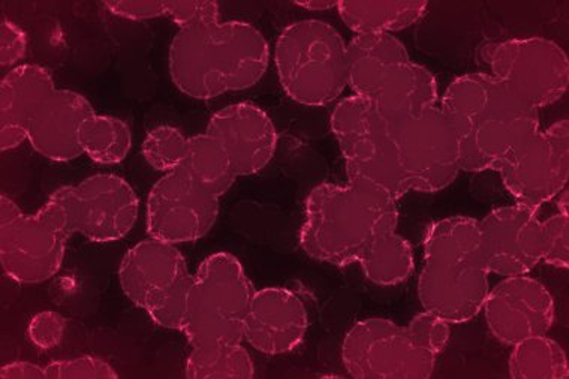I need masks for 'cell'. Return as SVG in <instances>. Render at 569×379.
Here are the masks:
<instances>
[{
	"mask_svg": "<svg viewBox=\"0 0 569 379\" xmlns=\"http://www.w3.org/2000/svg\"><path fill=\"white\" fill-rule=\"evenodd\" d=\"M390 129L408 192H439L455 182L461 171L459 141L438 106Z\"/></svg>",
	"mask_w": 569,
	"mask_h": 379,
	"instance_id": "obj_12",
	"label": "cell"
},
{
	"mask_svg": "<svg viewBox=\"0 0 569 379\" xmlns=\"http://www.w3.org/2000/svg\"><path fill=\"white\" fill-rule=\"evenodd\" d=\"M94 113L92 103L74 90L56 89L30 122L28 141L41 157L69 162L84 154L81 129Z\"/></svg>",
	"mask_w": 569,
	"mask_h": 379,
	"instance_id": "obj_21",
	"label": "cell"
},
{
	"mask_svg": "<svg viewBox=\"0 0 569 379\" xmlns=\"http://www.w3.org/2000/svg\"><path fill=\"white\" fill-rule=\"evenodd\" d=\"M510 356L511 378L567 379L568 359L562 347L553 339L537 336L515 345Z\"/></svg>",
	"mask_w": 569,
	"mask_h": 379,
	"instance_id": "obj_25",
	"label": "cell"
},
{
	"mask_svg": "<svg viewBox=\"0 0 569 379\" xmlns=\"http://www.w3.org/2000/svg\"><path fill=\"white\" fill-rule=\"evenodd\" d=\"M331 129L347 166L348 182L373 184L395 200L407 196L390 123L366 99L349 97L331 114Z\"/></svg>",
	"mask_w": 569,
	"mask_h": 379,
	"instance_id": "obj_11",
	"label": "cell"
},
{
	"mask_svg": "<svg viewBox=\"0 0 569 379\" xmlns=\"http://www.w3.org/2000/svg\"><path fill=\"white\" fill-rule=\"evenodd\" d=\"M206 132L221 144L237 178L264 170L278 148L273 120L249 102L232 103L219 110L211 116Z\"/></svg>",
	"mask_w": 569,
	"mask_h": 379,
	"instance_id": "obj_19",
	"label": "cell"
},
{
	"mask_svg": "<svg viewBox=\"0 0 569 379\" xmlns=\"http://www.w3.org/2000/svg\"><path fill=\"white\" fill-rule=\"evenodd\" d=\"M274 63L284 92L301 106H327L348 86V44L326 21L301 20L284 28Z\"/></svg>",
	"mask_w": 569,
	"mask_h": 379,
	"instance_id": "obj_7",
	"label": "cell"
},
{
	"mask_svg": "<svg viewBox=\"0 0 569 379\" xmlns=\"http://www.w3.org/2000/svg\"><path fill=\"white\" fill-rule=\"evenodd\" d=\"M482 310L491 335L510 347L546 336L555 321L550 291L526 275L511 276L491 288Z\"/></svg>",
	"mask_w": 569,
	"mask_h": 379,
	"instance_id": "obj_18",
	"label": "cell"
},
{
	"mask_svg": "<svg viewBox=\"0 0 569 379\" xmlns=\"http://www.w3.org/2000/svg\"><path fill=\"white\" fill-rule=\"evenodd\" d=\"M366 278L381 287L399 286L413 271L411 245L398 232L383 236L359 262Z\"/></svg>",
	"mask_w": 569,
	"mask_h": 379,
	"instance_id": "obj_26",
	"label": "cell"
},
{
	"mask_svg": "<svg viewBox=\"0 0 569 379\" xmlns=\"http://www.w3.org/2000/svg\"><path fill=\"white\" fill-rule=\"evenodd\" d=\"M163 7H166V17L180 29L221 20V10L217 2L177 0V2H163Z\"/></svg>",
	"mask_w": 569,
	"mask_h": 379,
	"instance_id": "obj_32",
	"label": "cell"
},
{
	"mask_svg": "<svg viewBox=\"0 0 569 379\" xmlns=\"http://www.w3.org/2000/svg\"><path fill=\"white\" fill-rule=\"evenodd\" d=\"M189 138L174 127H158L146 136L142 143V157L150 167L162 172L182 168L188 153Z\"/></svg>",
	"mask_w": 569,
	"mask_h": 379,
	"instance_id": "obj_29",
	"label": "cell"
},
{
	"mask_svg": "<svg viewBox=\"0 0 569 379\" xmlns=\"http://www.w3.org/2000/svg\"><path fill=\"white\" fill-rule=\"evenodd\" d=\"M439 109L459 141L461 171H498L512 150L540 131L538 110L490 74L452 81Z\"/></svg>",
	"mask_w": 569,
	"mask_h": 379,
	"instance_id": "obj_1",
	"label": "cell"
},
{
	"mask_svg": "<svg viewBox=\"0 0 569 379\" xmlns=\"http://www.w3.org/2000/svg\"><path fill=\"white\" fill-rule=\"evenodd\" d=\"M480 247L489 273L525 276L542 261L541 221L523 205L499 207L481 221Z\"/></svg>",
	"mask_w": 569,
	"mask_h": 379,
	"instance_id": "obj_17",
	"label": "cell"
},
{
	"mask_svg": "<svg viewBox=\"0 0 569 379\" xmlns=\"http://www.w3.org/2000/svg\"><path fill=\"white\" fill-rule=\"evenodd\" d=\"M503 184L519 205L538 210L567 188L569 123L559 120L512 150L499 167Z\"/></svg>",
	"mask_w": 569,
	"mask_h": 379,
	"instance_id": "obj_15",
	"label": "cell"
},
{
	"mask_svg": "<svg viewBox=\"0 0 569 379\" xmlns=\"http://www.w3.org/2000/svg\"><path fill=\"white\" fill-rule=\"evenodd\" d=\"M182 170L211 196L221 198L237 180L234 168L221 144L209 133L189 138Z\"/></svg>",
	"mask_w": 569,
	"mask_h": 379,
	"instance_id": "obj_24",
	"label": "cell"
},
{
	"mask_svg": "<svg viewBox=\"0 0 569 379\" xmlns=\"http://www.w3.org/2000/svg\"><path fill=\"white\" fill-rule=\"evenodd\" d=\"M398 200L373 184L322 183L305 206L300 245L313 260L347 267L360 262L383 236L396 232Z\"/></svg>",
	"mask_w": 569,
	"mask_h": 379,
	"instance_id": "obj_3",
	"label": "cell"
},
{
	"mask_svg": "<svg viewBox=\"0 0 569 379\" xmlns=\"http://www.w3.org/2000/svg\"><path fill=\"white\" fill-rule=\"evenodd\" d=\"M193 275L176 245L150 239L127 252L119 267L124 296L154 325L182 331Z\"/></svg>",
	"mask_w": 569,
	"mask_h": 379,
	"instance_id": "obj_10",
	"label": "cell"
},
{
	"mask_svg": "<svg viewBox=\"0 0 569 379\" xmlns=\"http://www.w3.org/2000/svg\"><path fill=\"white\" fill-rule=\"evenodd\" d=\"M102 7L109 10L111 14L122 17V19L132 21H144L158 19V17H166V7L163 2H120V0H111V2H103Z\"/></svg>",
	"mask_w": 569,
	"mask_h": 379,
	"instance_id": "obj_35",
	"label": "cell"
},
{
	"mask_svg": "<svg viewBox=\"0 0 569 379\" xmlns=\"http://www.w3.org/2000/svg\"><path fill=\"white\" fill-rule=\"evenodd\" d=\"M348 86L372 103L388 123L437 107V80L412 62L393 34H356L348 44Z\"/></svg>",
	"mask_w": 569,
	"mask_h": 379,
	"instance_id": "obj_5",
	"label": "cell"
},
{
	"mask_svg": "<svg viewBox=\"0 0 569 379\" xmlns=\"http://www.w3.org/2000/svg\"><path fill=\"white\" fill-rule=\"evenodd\" d=\"M51 198L62 207L71 231L94 243L123 239L137 222V193L116 174L90 176L58 189Z\"/></svg>",
	"mask_w": 569,
	"mask_h": 379,
	"instance_id": "obj_14",
	"label": "cell"
},
{
	"mask_svg": "<svg viewBox=\"0 0 569 379\" xmlns=\"http://www.w3.org/2000/svg\"><path fill=\"white\" fill-rule=\"evenodd\" d=\"M256 291L234 256L207 257L193 275L184 310L182 333L191 348L241 343Z\"/></svg>",
	"mask_w": 569,
	"mask_h": 379,
	"instance_id": "obj_8",
	"label": "cell"
},
{
	"mask_svg": "<svg viewBox=\"0 0 569 379\" xmlns=\"http://www.w3.org/2000/svg\"><path fill=\"white\" fill-rule=\"evenodd\" d=\"M297 7L312 12H321L338 8V2H327V0H309V2H296Z\"/></svg>",
	"mask_w": 569,
	"mask_h": 379,
	"instance_id": "obj_37",
	"label": "cell"
},
{
	"mask_svg": "<svg viewBox=\"0 0 569 379\" xmlns=\"http://www.w3.org/2000/svg\"><path fill=\"white\" fill-rule=\"evenodd\" d=\"M308 329V310L300 297L284 288H264L252 297L243 340L262 355H287L303 342Z\"/></svg>",
	"mask_w": 569,
	"mask_h": 379,
	"instance_id": "obj_20",
	"label": "cell"
},
{
	"mask_svg": "<svg viewBox=\"0 0 569 379\" xmlns=\"http://www.w3.org/2000/svg\"><path fill=\"white\" fill-rule=\"evenodd\" d=\"M28 53V37L14 21L2 16L0 21V64L14 67Z\"/></svg>",
	"mask_w": 569,
	"mask_h": 379,
	"instance_id": "obj_34",
	"label": "cell"
},
{
	"mask_svg": "<svg viewBox=\"0 0 569 379\" xmlns=\"http://www.w3.org/2000/svg\"><path fill=\"white\" fill-rule=\"evenodd\" d=\"M81 146L93 162L116 166L131 152V128L114 116L93 114L81 129Z\"/></svg>",
	"mask_w": 569,
	"mask_h": 379,
	"instance_id": "obj_27",
	"label": "cell"
},
{
	"mask_svg": "<svg viewBox=\"0 0 569 379\" xmlns=\"http://www.w3.org/2000/svg\"><path fill=\"white\" fill-rule=\"evenodd\" d=\"M67 321L53 310L37 313L28 326L30 342L41 350H53L62 342Z\"/></svg>",
	"mask_w": 569,
	"mask_h": 379,
	"instance_id": "obj_33",
	"label": "cell"
},
{
	"mask_svg": "<svg viewBox=\"0 0 569 379\" xmlns=\"http://www.w3.org/2000/svg\"><path fill=\"white\" fill-rule=\"evenodd\" d=\"M184 375L191 379L253 378L256 368L241 343L211 345L192 348L184 365Z\"/></svg>",
	"mask_w": 569,
	"mask_h": 379,
	"instance_id": "obj_28",
	"label": "cell"
},
{
	"mask_svg": "<svg viewBox=\"0 0 569 379\" xmlns=\"http://www.w3.org/2000/svg\"><path fill=\"white\" fill-rule=\"evenodd\" d=\"M49 379L118 378L119 375L106 360L83 356L77 359L53 361L46 366Z\"/></svg>",
	"mask_w": 569,
	"mask_h": 379,
	"instance_id": "obj_31",
	"label": "cell"
},
{
	"mask_svg": "<svg viewBox=\"0 0 569 379\" xmlns=\"http://www.w3.org/2000/svg\"><path fill=\"white\" fill-rule=\"evenodd\" d=\"M54 81L41 64H19L0 84V148L3 152L28 140L30 122L53 94Z\"/></svg>",
	"mask_w": 569,
	"mask_h": 379,
	"instance_id": "obj_22",
	"label": "cell"
},
{
	"mask_svg": "<svg viewBox=\"0 0 569 379\" xmlns=\"http://www.w3.org/2000/svg\"><path fill=\"white\" fill-rule=\"evenodd\" d=\"M489 275L476 219L452 217L427 228L425 262L418 279L425 312L448 325L472 320L489 295Z\"/></svg>",
	"mask_w": 569,
	"mask_h": 379,
	"instance_id": "obj_4",
	"label": "cell"
},
{
	"mask_svg": "<svg viewBox=\"0 0 569 379\" xmlns=\"http://www.w3.org/2000/svg\"><path fill=\"white\" fill-rule=\"evenodd\" d=\"M485 58L496 80L532 109L558 102L569 83L568 56L547 38H515L487 47Z\"/></svg>",
	"mask_w": 569,
	"mask_h": 379,
	"instance_id": "obj_13",
	"label": "cell"
},
{
	"mask_svg": "<svg viewBox=\"0 0 569 379\" xmlns=\"http://www.w3.org/2000/svg\"><path fill=\"white\" fill-rule=\"evenodd\" d=\"M0 377L6 379H47L46 368L29 361H12L3 365Z\"/></svg>",
	"mask_w": 569,
	"mask_h": 379,
	"instance_id": "obj_36",
	"label": "cell"
},
{
	"mask_svg": "<svg viewBox=\"0 0 569 379\" xmlns=\"http://www.w3.org/2000/svg\"><path fill=\"white\" fill-rule=\"evenodd\" d=\"M219 198L211 196L179 170L167 172L148 198V232L166 243L202 239L217 223Z\"/></svg>",
	"mask_w": 569,
	"mask_h": 379,
	"instance_id": "obj_16",
	"label": "cell"
},
{
	"mask_svg": "<svg viewBox=\"0 0 569 379\" xmlns=\"http://www.w3.org/2000/svg\"><path fill=\"white\" fill-rule=\"evenodd\" d=\"M542 261L568 269L569 265V215L556 213L541 221Z\"/></svg>",
	"mask_w": 569,
	"mask_h": 379,
	"instance_id": "obj_30",
	"label": "cell"
},
{
	"mask_svg": "<svg viewBox=\"0 0 569 379\" xmlns=\"http://www.w3.org/2000/svg\"><path fill=\"white\" fill-rule=\"evenodd\" d=\"M72 235L53 198L34 215L23 213L10 197L0 198V262L12 281L37 286L53 278Z\"/></svg>",
	"mask_w": 569,
	"mask_h": 379,
	"instance_id": "obj_9",
	"label": "cell"
},
{
	"mask_svg": "<svg viewBox=\"0 0 569 379\" xmlns=\"http://www.w3.org/2000/svg\"><path fill=\"white\" fill-rule=\"evenodd\" d=\"M450 339V325L429 312L407 327L383 318L357 322L342 345L348 373L357 379L429 378Z\"/></svg>",
	"mask_w": 569,
	"mask_h": 379,
	"instance_id": "obj_6",
	"label": "cell"
},
{
	"mask_svg": "<svg viewBox=\"0 0 569 379\" xmlns=\"http://www.w3.org/2000/svg\"><path fill=\"white\" fill-rule=\"evenodd\" d=\"M269 44L256 26L214 20L180 29L171 42L172 83L193 99L256 86L269 67Z\"/></svg>",
	"mask_w": 569,
	"mask_h": 379,
	"instance_id": "obj_2",
	"label": "cell"
},
{
	"mask_svg": "<svg viewBox=\"0 0 569 379\" xmlns=\"http://www.w3.org/2000/svg\"><path fill=\"white\" fill-rule=\"evenodd\" d=\"M340 19L356 34L399 32L426 16L427 2H338Z\"/></svg>",
	"mask_w": 569,
	"mask_h": 379,
	"instance_id": "obj_23",
	"label": "cell"
},
{
	"mask_svg": "<svg viewBox=\"0 0 569 379\" xmlns=\"http://www.w3.org/2000/svg\"><path fill=\"white\" fill-rule=\"evenodd\" d=\"M568 189L565 188L558 196V209L559 213L569 215L568 212Z\"/></svg>",
	"mask_w": 569,
	"mask_h": 379,
	"instance_id": "obj_38",
	"label": "cell"
}]
</instances>
